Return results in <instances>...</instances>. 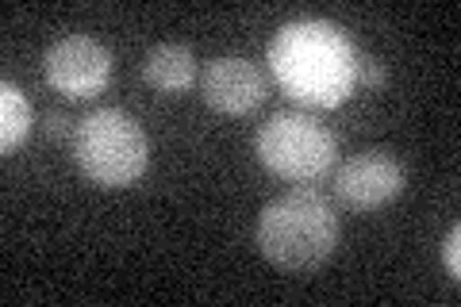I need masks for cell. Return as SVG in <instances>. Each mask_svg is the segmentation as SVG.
I'll list each match as a JSON object with an SVG mask.
<instances>
[{"label": "cell", "mask_w": 461, "mask_h": 307, "mask_svg": "<svg viewBox=\"0 0 461 307\" xmlns=\"http://www.w3.org/2000/svg\"><path fill=\"white\" fill-rule=\"evenodd\" d=\"M254 242L266 261L288 273H312L335 254L339 215L320 188H288L273 196L254 227Z\"/></svg>", "instance_id": "obj_2"}, {"label": "cell", "mask_w": 461, "mask_h": 307, "mask_svg": "<svg viewBox=\"0 0 461 307\" xmlns=\"http://www.w3.org/2000/svg\"><path fill=\"white\" fill-rule=\"evenodd\" d=\"M200 89H204L208 104L223 115H250L262 108V100L269 96L262 69H258L250 58H239V54L212 58L204 73H200Z\"/></svg>", "instance_id": "obj_7"}, {"label": "cell", "mask_w": 461, "mask_h": 307, "mask_svg": "<svg viewBox=\"0 0 461 307\" xmlns=\"http://www.w3.org/2000/svg\"><path fill=\"white\" fill-rule=\"evenodd\" d=\"M354 39L330 20L285 23L269 42V69L281 89L312 108H339L357 89Z\"/></svg>", "instance_id": "obj_1"}, {"label": "cell", "mask_w": 461, "mask_h": 307, "mask_svg": "<svg viewBox=\"0 0 461 307\" xmlns=\"http://www.w3.org/2000/svg\"><path fill=\"white\" fill-rule=\"evenodd\" d=\"M254 150L269 173L281 181H320L339 162V139L327 123L304 112H273L258 127Z\"/></svg>", "instance_id": "obj_4"}, {"label": "cell", "mask_w": 461, "mask_h": 307, "mask_svg": "<svg viewBox=\"0 0 461 307\" xmlns=\"http://www.w3.org/2000/svg\"><path fill=\"white\" fill-rule=\"evenodd\" d=\"M403 193V166L388 150H362L335 169V200L350 212H377Z\"/></svg>", "instance_id": "obj_6"}, {"label": "cell", "mask_w": 461, "mask_h": 307, "mask_svg": "<svg viewBox=\"0 0 461 307\" xmlns=\"http://www.w3.org/2000/svg\"><path fill=\"white\" fill-rule=\"evenodd\" d=\"M442 266L454 281L461 276V227H450V235H446V242H442Z\"/></svg>", "instance_id": "obj_11"}, {"label": "cell", "mask_w": 461, "mask_h": 307, "mask_svg": "<svg viewBox=\"0 0 461 307\" xmlns=\"http://www.w3.org/2000/svg\"><path fill=\"white\" fill-rule=\"evenodd\" d=\"M74 162L100 188H127L135 185L150 166L147 131L123 108H93L77 120L74 135Z\"/></svg>", "instance_id": "obj_3"}, {"label": "cell", "mask_w": 461, "mask_h": 307, "mask_svg": "<svg viewBox=\"0 0 461 307\" xmlns=\"http://www.w3.org/2000/svg\"><path fill=\"white\" fill-rule=\"evenodd\" d=\"M47 131H50L54 139H62V135H74V131H69V120H66L62 112H50V115H47Z\"/></svg>", "instance_id": "obj_12"}, {"label": "cell", "mask_w": 461, "mask_h": 307, "mask_svg": "<svg viewBox=\"0 0 461 307\" xmlns=\"http://www.w3.org/2000/svg\"><path fill=\"white\" fill-rule=\"evenodd\" d=\"M142 77L154 93L162 96H181L189 93L200 69H196V54L185 47V42H158L147 50V62H142Z\"/></svg>", "instance_id": "obj_8"}, {"label": "cell", "mask_w": 461, "mask_h": 307, "mask_svg": "<svg viewBox=\"0 0 461 307\" xmlns=\"http://www.w3.org/2000/svg\"><path fill=\"white\" fill-rule=\"evenodd\" d=\"M32 135V104L16 81L0 85V150L12 154Z\"/></svg>", "instance_id": "obj_9"}, {"label": "cell", "mask_w": 461, "mask_h": 307, "mask_svg": "<svg viewBox=\"0 0 461 307\" xmlns=\"http://www.w3.org/2000/svg\"><path fill=\"white\" fill-rule=\"evenodd\" d=\"M42 77L66 100H89L112 81V50L93 35H66L42 54Z\"/></svg>", "instance_id": "obj_5"}, {"label": "cell", "mask_w": 461, "mask_h": 307, "mask_svg": "<svg viewBox=\"0 0 461 307\" xmlns=\"http://www.w3.org/2000/svg\"><path fill=\"white\" fill-rule=\"evenodd\" d=\"M384 85H388V69L377 58H369V54L357 58V89H384Z\"/></svg>", "instance_id": "obj_10"}]
</instances>
